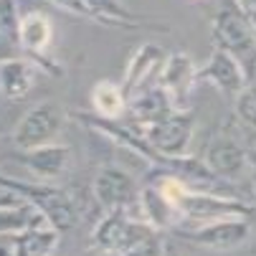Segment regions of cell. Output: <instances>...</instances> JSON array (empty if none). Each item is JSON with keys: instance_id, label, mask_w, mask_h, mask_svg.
<instances>
[{"instance_id": "cell-12", "label": "cell", "mask_w": 256, "mask_h": 256, "mask_svg": "<svg viewBox=\"0 0 256 256\" xmlns=\"http://www.w3.org/2000/svg\"><path fill=\"white\" fill-rule=\"evenodd\" d=\"M241 112H244V117H246L248 122H256V89L248 92V94L244 96V102H241Z\"/></svg>"}, {"instance_id": "cell-2", "label": "cell", "mask_w": 256, "mask_h": 256, "mask_svg": "<svg viewBox=\"0 0 256 256\" xmlns=\"http://www.w3.org/2000/svg\"><path fill=\"white\" fill-rule=\"evenodd\" d=\"M246 236H248V226L246 224L224 221V224H213V226L198 231L196 241L206 244V246H213V248H231V246H238L241 241H246Z\"/></svg>"}, {"instance_id": "cell-10", "label": "cell", "mask_w": 256, "mask_h": 256, "mask_svg": "<svg viewBox=\"0 0 256 256\" xmlns=\"http://www.w3.org/2000/svg\"><path fill=\"white\" fill-rule=\"evenodd\" d=\"M241 155H238V150H234L231 144H218V148L210 152V165L218 170V172H226V175H231V172H236L238 168H241Z\"/></svg>"}, {"instance_id": "cell-9", "label": "cell", "mask_w": 256, "mask_h": 256, "mask_svg": "<svg viewBox=\"0 0 256 256\" xmlns=\"http://www.w3.org/2000/svg\"><path fill=\"white\" fill-rule=\"evenodd\" d=\"M94 104L104 117H117L122 112V94L114 84L102 82L99 86H94Z\"/></svg>"}, {"instance_id": "cell-4", "label": "cell", "mask_w": 256, "mask_h": 256, "mask_svg": "<svg viewBox=\"0 0 256 256\" xmlns=\"http://www.w3.org/2000/svg\"><path fill=\"white\" fill-rule=\"evenodd\" d=\"M26 162L33 172L56 178L68 162V150L66 148H33V150H28Z\"/></svg>"}, {"instance_id": "cell-1", "label": "cell", "mask_w": 256, "mask_h": 256, "mask_svg": "<svg viewBox=\"0 0 256 256\" xmlns=\"http://www.w3.org/2000/svg\"><path fill=\"white\" fill-rule=\"evenodd\" d=\"M61 124V112L56 104H41L30 109V112L23 117V122L16 130V144L23 150H33L41 148L44 142H48Z\"/></svg>"}, {"instance_id": "cell-6", "label": "cell", "mask_w": 256, "mask_h": 256, "mask_svg": "<svg viewBox=\"0 0 256 256\" xmlns=\"http://www.w3.org/2000/svg\"><path fill=\"white\" fill-rule=\"evenodd\" d=\"M48 36H51V26L44 16H28L20 20V41L26 48L41 51L48 44Z\"/></svg>"}, {"instance_id": "cell-8", "label": "cell", "mask_w": 256, "mask_h": 256, "mask_svg": "<svg viewBox=\"0 0 256 256\" xmlns=\"http://www.w3.org/2000/svg\"><path fill=\"white\" fill-rule=\"evenodd\" d=\"M54 241H56L54 231H30V234L16 238L18 256H46L51 251Z\"/></svg>"}, {"instance_id": "cell-3", "label": "cell", "mask_w": 256, "mask_h": 256, "mask_svg": "<svg viewBox=\"0 0 256 256\" xmlns=\"http://www.w3.org/2000/svg\"><path fill=\"white\" fill-rule=\"evenodd\" d=\"M134 196V186L117 170H104L96 178V198L104 206H122L127 200H132Z\"/></svg>"}, {"instance_id": "cell-5", "label": "cell", "mask_w": 256, "mask_h": 256, "mask_svg": "<svg viewBox=\"0 0 256 256\" xmlns=\"http://www.w3.org/2000/svg\"><path fill=\"white\" fill-rule=\"evenodd\" d=\"M0 86H3L6 96L20 99L30 89V76H28V66L23 61H6L0 66Z\"/></svg>"}, {"instance_id": "cell-13", "label": "cell", "mask_w": 256, "mask_h": 256, "mask_svg": "<svg viewBox=\"0 0 256 256\" xmlns=\"http://www.w3.org/2000/svg\"><path fill=\"white\" fill-rule=\"evenodd\" d=\"M0 256H18V244L0 238Z\"/></svg>"}, {"instance_id": "cell-7", "label": "cell", "mask_w": 256, "mask_h": 256, "mask_svg": "<svg viewBox=\"0 0 256 256\" xmlns=\"http://www.w3.org/2000/svg\"><path fill=\"white\" fill-rule=\"evenodd\" d=\"M36 203H41V210L51 218L56 228H68L71 224H74V210H71V206L64 196L41 193L38 198H36Z\"/></svg>"}, {"instance_id": "cell-11", "label": "cell", "mask_w": 256, "mask_h": 256, "mask_svg": "<svg viewBox=\"0 0 256 256\" xmlns=\"http://www.w3.org/2000/svg\"><path fill=\"white\" fill-rule=\"evenodd\" d=\"M127 256H160V246H158V241L152 238V234H144L142 238H137V241L127 248Z\"/></svg>"}]
</instances>
